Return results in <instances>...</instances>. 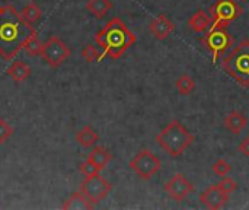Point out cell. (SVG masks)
Returning <instances> with one entry per match:
<instances>
[{"label":"cell","mask_w":249,"mask_h":210,"mask_svg":"<svg viewBox=\"0 0 249 210\" xmlns=\"http://www.w3.org/2000/svg\"><path fill=\"white\" fill-rule=\"evenodd\" d=\"M76 142L85 148V149H90L93 146H96V143L99 142V134L93 130V127L90 126H83L77 133H76Z\"/></svg>","instance_id":"cell-15"},{"label":"cell","mask_w":249,"mask_h":210,"mask_svg":"<svg viewBox=\"0 0 249 210\" xmlns=\"http://www.w3.org/2000/svg\"><path fill=\"white\" fill-rule=\"evenodd\" d=\"M95 208V205L82 193L76 191L69 196V199L63 203L61 209L64 210H90Z\"/></svg>","instance_id":"cell-13"},{"label":"cell","mask_w":249,"mask_h":210,"mask_svg":"<svg viewBox=\"0 0 249 210\" xmlns=\"http://www.w3.org/2000/svg\"><path fill=\"white\" fill-rule=\"evenodd\" d=\"M222 67L238 85L249 88V41L244 39L223 58Z\"/></svg>","instance_id":"cell-4"},{"label":"cell","mask_w":249,"mask_h":210,"mask_svg":"<svg viewBox=\"0 0 249 210\" xmlns=\"http://www.w3.org/2000/svg\"><path fill=\"white\" fill-rule=\"evenodd\" d=\"M175 88H177V91L181 95L187 96V95H190L196 89V80L190 75H187V73L185 75H181L177 79V82H175Z\"/></svg>","instance_id":"cell-22"},{"label":"cell","mask_w":249,"mask_h":210,"mask_svg":"<svg viewBox=\"0 0 249 210\" xmlns=\"http://www.w3.org/2000/svg\"><path fill=\"white\" fill-rule=\"evenodd\" d=\"M71 54V50L69 48V45L58 37L53 35L47 39V42L42 45V51H41V57L42 60L51 66V67H58L61 66Z\"/></svg>","instance_id":"cell-7"},{"label":"cell","mask_w":249,"mask_h":210,"mask_svg":"<svg viewBox=\"0 0 249 210\" xmlns=\"http://www.w3.org/2000/svg\"><path fill=\"white\" fill-rule=\"evenodd\" d=\"M7 75L10 76V79H12L15 83H22V82H25V80L31 76V67H29L25 61L15 60V61L9 66Z\"/></svg>","instance_id":"cell-14"},{"label":"cell","mask_w":249,"mask_h":210,"mask_svg":"<svg viewBox=\"0 0 249 210\" xmlns=\"http://www.w3.org/2000/svg\"><path fill=\"white\" fill-rule=\"evenodd\" d=\"M130 168L137 174V177L149 181L162 170V161L152 151L143 149L130 161Z\"/></svg>","instance_id":"cell-6"},{"label":"cell","mask_w":249,"mask_h":210,"mask_svg":"<svg viewBox=\"0 0 249 210\" xmlns=\"http://www.w3.org/2000/svg\"><path fill=\"white\" fill-rule=\"evenodd\" d=\"M203 42L212 53L213 61H216L228 48L233 45L235 39L228 31V25H212L210 31L203 37Z\"/></svg>","instance_id":"cell-5"},{"label":"cell","mask_w":249,"mask_h":210,"mask_svg":"<svg viewBox=\"0 0 249 210\" xmlns=\"http://www.w3.org/2000/svg\"><path fill=\"white\" fill-rule=\"evenodd\" d=\"M242 1H249V0H242Z\"/></svg>","instance_id":"cell-29"},{"label":"cell","mask_w":249,"mask_h":210,"mask_svg":"<svg viewBox=\"0 0 249 210\" xmlns=\"http://www.w3.org/2000/svg\"><path fill=\"white\" fill-rule=\"evenodd\" d=\"M79 170H80V172H82L85 177H90V175L99 174V171H101L95 164H92V162H90V161H88V159H86L85 162H82V164H80V168H79Z\"/></svg>","instance_id":"cell-27"},{"label":"cell","mask_w":249,"mask_h":210,"mask_svg":"<svg viewBox=\"0 0 249 210\" xmlns=\"http://www.w3.org/2000/svg\"><path fill=\"white\" fill-rule=\"evenodd\" d=\"M42 42L39 41V38H38V34H36V31L35 29H32L31 31V34L26 37V39H25V42H23V50L26 51V54H29V56H41V51H42Z\"/></svg>","instance_id":"cell-21"},{"label":"cell","mask_w":249,"mask_h":210,"mask_svg":"<svg viewBox=\"0 0 249 210\" xmlns=\"http://www.w3.org/2000/svg\"><path fill=\"white\" fill-rule=\"evenodd\" d=\"M175 29L174 22L163 13L158 15L156 18L152 19L150 25H149V31L150 34L158 39V41H165Z\"/></svg>","instance_id":"cell-12"},{"label":"cell","mask_w":249,"mask_h":210,"mask_svg":"<svg viewBox=\"0 0 249 210\" xmlns=\"http://www.w3.org/2000/svg\"><path fill=\"white\" fill-rule=\"evenodd\" d=\"M238 151H239L244 156H249V136H247V137L238 145Z\"/></svg>","instance_id":"cell-28"},{"label":"cell","mask_w":249,"mask_h":210,"mask_svg":"<svg viewBox=\"0 0 249 210\" xmlns=\"http://www.w3.org/2000/svg\"><path fill=\"white\" fill-rule=\"evenodd\" d=\"M158 145L172 158L181 156L193 143L194 136L178 120H172L158 136Z\"/></svg>","instance_id":"cell-3"},{"label":"cell","mask_w":249,"mask_h":210,"mask_svg":"<svg viewBox=\"0 0 249 210\" xmlns=\"http://www.w3.org/2000/svg\"><path fill=\"white\" fill-rule=\"evenodd\" d=\"M111 190H112V184L104 177H101L99 174L85 177L83 183L80 184V191L93 205H98L99 202H102L111 193Z\"/></svg>","instance_id":"cell-8"},{"label":"cell","mask_w":249,"mask_h":210,"mask_svg":"<svg viewBox=\"0 0 249 210\" xmlns=\"http://www.w3.org/2000/svg\"><path fill=\"white\" fill-rule=\"evenodd\" d=\"M212 170H213V172H214L216 175H219V177H226V175L232 171V165H231L226 159L220 158V159H217V161L213 164Z\"/></svg>","instance_id":"cell-24"},{"label":"cell","mask_w":249,"mask_h":210,"mask_svg":"<svg viewBox=\"0 0 249 210\" xmlns=\"http://www.w3.org/2000/svg\"><path fill=\"white\" fill-rule=\"evenodd\" d=\"M210 13L213 25H229L244 13V9L235 0H217L210 7Z\"/></svg>","instance_id":"cell-9"},{"label":"cell","mask_w":249,"mask_h":210,"mask_svg":"<svg viewBox=\"0 0 249 210\" xmlns=\"http://www.w3.org/2000/svg\"><path fill=\"white\" fill-rule=\"evenodd\" d=\"M137 37L128 29V26L118 18H112L107 25L95 34V42L102 48L104 56L118 60L133 44H136Z\"/></svg>","instance_id":"cell-2"},{"label":"cell","mask_w":249,"mask_h":210,"mask_svg":"<svg viewBox=\"0 0 249 210\" xmlns=\"http://www.w3.org/2000/svg\"><path fill=\"white\" fill-rule=\"evenodd\" d=\"M86 159L90 161L92 164H95L99 170H104L112 161V155L104 146H93Z\"/></svg>","instance_id":"cell-18"},{"label":"cell","mask_w":249,"mask_h":210,"mask_svg":"<svg viewBox=\"0 0 249 210\" xmlns=\"http://www.w3.org/2000/svg\"><path fill=\"white\" fill-rule=\"evenodd\" d=\"M41 15H42L41 7H39L36 3H34V1L28 3V4L20 10V16H22L23 22H25L26 25H29V26H32L34 23H36V22L41 19Z\"/></svg>","instance_id":"cell-20"},{"label":"cell","mask_w":249,"mask_h":210,"mask_svg":"<svg viewBox=\"0 0 249 210\" xmlns=\"http://www.w3.org/2000/svg\"><path fill=\"white\" fill-rule=\"evenodd\" d=\"M212 16H209L204 10H197L188 20V25L190 28L194 31V32H198V34H204L207 32V29L212 26Z\"/></svg>","instance_id":"cell-16"},{"label":"cell","mask_w":249,"mask_h":210,"mask_svg":"<svg viewBox=\"0 0 249 210\" xmlns=\"http://www.w3.org/2000/svg\"><path fill=\"white\" fill-rule=\"evenodd\" d=\"M219 186V189L225 193V194H228V196H231L236 189H238V183L233 180V178H231V177H223L222 178V181L217 184Z\"/></svg>","instance_id":"cell-25"},{"label":"cell","mask_w":249,"mask_h":210,"mask_svg":"<svg viewBox=\"0 0 249 210\" xmlns=\"http://www.w3.org/2000/svg\"><path fill=\"white\" fill-rule=\"evenodd\" d=\"M223 124L226 129H229L233 134H239L245 126H247V117L241 113V111H232L229 113L225 120H223Z\"/></svg>","instance_id":"cell-17"},{"label":"cell","mask_w":249,"mask_h":210,"mask_svg":"<svg viewBox=\"0 0 249 210\" xmlns=\"http://www.w3.org/2000/svg\"><path fill=\"white\" fill-rule=\"evenodd\" d=\"M32 29L34 26L26 25L20 12L13 6L0 7V56L4 60H12L20 51Z\"/></svg>","instance_id":"cell-1"},{"label":"cell","mask_w":249,"mask_h":210,"mask_svg":"<svg viewBox=\"0 0 249 210\" xmlns=\"http://www.w3.org/2000/svg\"><path fill=\"white\" fill-rule=\"evenodd\" d=\"M82 57L88 61V63H95V61H101L105 56L104 53L99 51V48L93 44H86L82 48Z\"/></svg>","instance_id":"cell-23"},{"label":"cell","mask_w":249,"mask_h":210,"mask_svg":"<svg viewBox=\"0 0 249 210\" xmlns=\"http://www.w3.org/2000/svg\"><path fill=\"white\" fill-rule=\"evenodd\" d=\"M165 193L175 202H184L194 190V184L187 180L185 175L182 174H175L169 181L165 183L163 186Z\"/></svg>","instance_id":"cell-10"},{"label":"cell","mask_w":249,"mask_h":210,"mask_svg":"<svg viewBox=\"0 0 249 210\" xmlns=\"http://www.w3.org/2000/svg\"><path fill=\"white\" fill-rule=\"evenodd\" d=\"M12 136H13V127L4 118H0V145L6 143Z\"/></svg>","instance_id":"cell-26"},{"label":"cell","mask_w":249,"mask_h":210,"mask_svg":"<svg viewBox=\"0 0 249 210\" xmlns=\"http://www.w3.org/2000/svg\"><path fill=\"white\" fill-rule=\"evenodd\" d=\"M200 200L201 203L210 210H219L222 208H225V205L228 203L229 200V196L225 194L217 184L214 186H210L206 191H203L200 194Z\"/></svg>","instance_id":"cell-11"},{"label":"cell","mask_w":249,"mask_h":210,"mask_svg":"<svg viewBox=\"0 0 249 210\" xmlns=\"http://www.w3.org/2000/svg\"><path fill=\"white\" fill-rule=\"evenodd\" d=\"M112 9L111 0H88L86 10L98 19H102Z\"/></svg>","instance_id":"cell-19"}]
</instances>
